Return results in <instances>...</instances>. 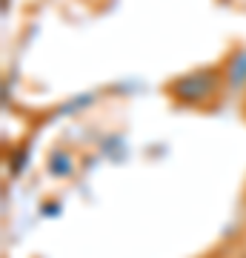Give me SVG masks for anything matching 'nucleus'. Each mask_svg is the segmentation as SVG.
I'll return each instance as SVG.
<instances>
[{"instance_id": "obj_1", "label": "nucleus", "mask_w": 246, "mask_h": 258, "mask_svg": "<svg viewBox=\"0 0 246 258\" xmlns=\"http://www.w3.org/2000/svg\"><path fill=\"white\" fill-rule=\"evenodd\" d=\"M223 92H226V86H223L220 66H198V69H189L166 83V95L186 109H206Z\"/></svg>"}, {"instance_id": "obj_2", "label": "nucleus", "mask_w": 246, "mask_h": 258, "mask_svg": "<svg viewBox=\"0 0 246 258\" xmlns=\"http://www.w3.org/2000/svg\"><path fill=\"white\" fill-rule=\"evenodd\" d=\"M223 72V86L229 95L246 92V46H235L220 63Z\"/></svg>"}, {"instance_id": "obj_3", "label": "nucleus", "mask_w": 246, "mask_h": 258, "mask_svg": "<svg viewBox=\"0 0 246 258\" xmlns=\"http://www.w3.org/2000/svg\"><path fill=\"white\" fill-rule=\"evenodd\" d=\"M46 169H49V175H55V178H69L74 172V155L63 147L52 149L49 161H46Z\"/></svg>"}]
</instances>
